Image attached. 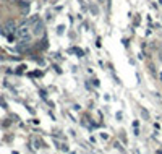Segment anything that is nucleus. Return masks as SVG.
<instances>
[{
    "instance_id": "obj_1",
    "label": "nucleus",
    "mask_w": 162,
    "mask_h": 154,
    "mask_svg": "<svg viewBox=\"0 0 162 154\" xmlns=\"http://www.w3.org/2000/svg\"><path fill=\"white\" fill-rule=\"evenodd\" d=\"M16 36L19 39H29V28H28L26 25L21 26L19 29H16Z\"/></svg>"
},
{
    "instance_id": "obj_4",
    "label": "nucleus",
    "mask_w": 162,
    "mask_h": 154,
    "mask_svg": "<svg viewBox=\"0 0 162 154\" xmlns=\"http://www.w3.org/2000/svg\"><path fill=\"white\" fill-rule=\"evenodd\" d=\"M161 3H162V0H161Z\"/></svg>"
},
{
    "instance_id": "obj_3",
    "label": "nucleus",
    "mask_w": 162,
    "mask_h": 154,
    "mask_svg": "<svg viewBox=\"0 0 162 154\" xmlns=\"http://www.w3.org/2000/svg\"><path fill=\"white\" fill-rule=\"evenodd\" d=\"M41 31H42V25H41V23H37L36 31H34V33H36V34H41Z\"/></svg>"
},
{
    "instance_id": "obj_2",
    "label": "nucleus",
    "mask_w": 162,
    "mask_h": 154,
    "mask_svg": "<svg viewBox=\"0 0 162 154\" xmlns=\"http://www.w3.org/2000/svg\"><path fill=\"white\" fill-rule=\"evenodd\" d=\"M5 29H7V33H13V31H16V26H15V23L10 19V21H7Z\"/></svg>"
}]
</instances>
